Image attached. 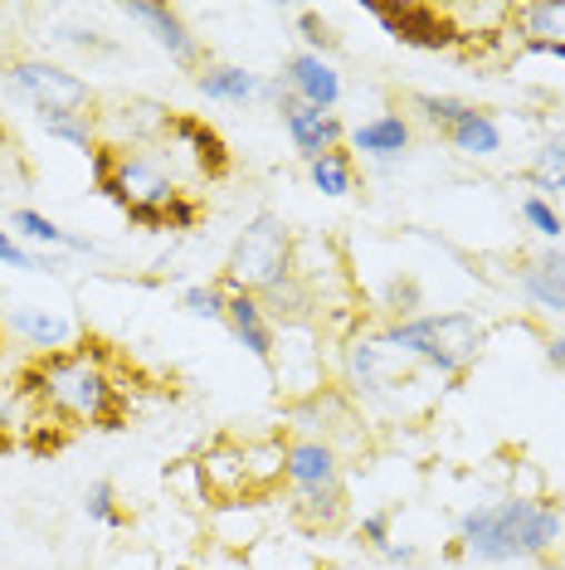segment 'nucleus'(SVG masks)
Returning a JSON list of instances; mask_svg holds the SVG:
<instances>
[{"label": "nucleus", "instance_id": "39448f33", "mask_svg": "<svg viewBox=\"0 0 565 570\" xmlns=\"http://www.w3.org/2000/svg\"><path fill=\"white\" fill-rule=\"evenodd\" d=\"M293 258H298V239H293L288 219L278 210H259L239 229L235 249L225 258V274L215 283H220L225 293L264 297L268 288H278L282 278H293Z\"/></svg>", "mask_w": 565, "mask_h": 570}, {"label": "nucleus", "instance_id": "c9c22d12", "mask_svg": "<svg viewBox=\"0 0 565 570\" xmlns=\"http://www.w3.org/2000/svg\"><path fill=\"white\" fill-rule=\"evenodd\" d=\"M380 556H385V561H395V566H409V561H415L419 551H415V547H385Z\"/></svg>", "mask_w": 565, "mask_h": 570}, {"label": "nucleus", "instance_id": "dca6fc26", "mask_svg": "<svg viewBox=\"0 0 565 570\" xmlns=\"http://www.w3.org/2000/svg\"><path fill=\"white\" fill-rule=\"evenodd\" d=\"M517 283H522V293L532 307H542V313H565V249H546V254L526 258Z\"/></svg>", "mask_w": 565, "mask_h": 570}, {"label": "nucleus", "instance_id": "473e14b6", "mask_svg": "<svg viewBox=\"0 0 565 570\" xmlns=\"http://www.w3.org/2000/svg\"><path fill=\"white\" fill-rule=\"evenodd\" d=\"M390 522H395V512H366L361 517V541L366 547H376V551L390 547Z\"/></svg>", "mask_w": 565, "mask_h": 570}, {"label": "nucleus", "instance_id": "f3484780", "mask_svg": "<svg viewBox=\"0 0 565 570\" xmlns=\"http://www.w3.org/2000/svg\"><path fill=\"white\" fill-rule=\"evenodd\" d=\"M282 127H288L293 147H298L307 161H317V157H323V151L341 147V137H346V127H341L337 112L307 108V102H298V108H293V112H282Z\"/></svg>", "mask_w": 565, "mask_h": 570}, {"label": "nucleus", "instance_id": "7ed1b4c3", "mask_svg": "<svg viewBox=\"0 0 565 570\" xmlns=\"http://www.w3.org/2000/svg\"><path fill=\"white\" fill-rule=\"evenodd\" d=\"M88 171H93V186L118 205L137 229H166V210L186 196V190H176V176L166 171V161L141 147L98 141V147L88 151Z\"/></svg>", "mask_w": 565, "mask_h": 570}, {"label": "nucleus", "instance_id": "bb28decb", "mask_svg": "<svg viewBox=\"0 0 565 570\" xmlns=\"http://www.w3.org/2000/svg\"><path fill=\"white\" fill-rule=\"evenodd\" d=\"M34 420H40V410H34L30 405V400H24V391H20V385H10V381H0V430H6V434H24V430H30V424Z\"/></svg>", "mask_w": 565, "mask_h": 570}, {"label": "nucleus", "instance_id": "6ab92c4d", "mask_svg": "<svg viewBox=\"0 0 565 570\" xmlns=\"http://www.w3.org/2000/svg\"><path fill=\"white\" fill-rule=\"evenodd\" d=\"M196 88L215 102H259L264 79L249 69H239V63H205L196 73Z\"/></svg>", "mask_w": 565, "mask_h": 570}, {"label": "nucleus", "instance_id": "f257e3e1", "mask_svg": "<svg viewBox=\"0 0 565 570\" xmlns=\"http://www.w3.org/2000/svg\"><path fill=\"white\" fill-rule=\"evenodd\" d=\"M112 366H118V352L98 336H83L79 346L30 356L16 385L59 430H122L127 385L112 375Z\"/></svg>", "mask_w": 565, "mask_h": 570}, {"label": "nucleus", "instance_id": "423d86ee", "mask_svg": "<svg viewBox=\"0 0 565 570\" xmlns=\"http://www.w3.org/2000/svg\"><path fill=\"white\" fill-rule=\"evenodd\" d=\"M6 79L40 118L44 112H83V118L93 112V88H88L79 73L59 69V63H49V59H16L6 69Z\"/></svg>", "mask_w": 565, "mask_h": 570}, {"label": "nucleus", "instance_id": "c756f323", "mask_svg": "<svg viewBox=\"0 0 565 570\" xmlns=\"http://www.w3.org/2000/svg\"><path fill=\"white\" fill-rule=\"evenodd\" d=\"M522 219H526V225H532L542 239H556V244L565 239V219H561V210H556L551 200H542V196H526V200H522Z\"/></svg>", "mask_w": 565, "mask_h": 570}, {"label": "nucleus", "instance_id": "cd10ccee", "mask_svg": "<svg viewBox=\"0 0 565 570\" xmlns=\"http://www.w3.org/2000/svg\"><path fill=\"white\" fill-rule=\"evenodd\" d=\"M83 512H88V522H102V527H127V512L118 508V488H112L108 478H98V483H88V492H83Z\"/></svg>", "mask_w": 565, "mask_h": 570}, {"label": "nucleus", "instance_id": "393cba45", "mask_svg": "<svg viewBox=\"0 0 565 570\" xmlns=\"http://www.w3.org/2000/svg\"><path fill=\"white\" fill-rule=\"evenodd\" d=\"M40 127H44L49 137L79 147V151H93L98 147V127H93V118H83V112H44Z\"/></svg>", "mask_w": 565, "mask_h": 570}, {"label": "nucleus", "instance_id": "412c9836", "mask_svg": "<svg viewBox=\"0 0 565 570\" xmlns=\"http://www.w3.org/2000/svg\"><path fill=\"white\" fill-rule=\"evenodd\" d=\"M10 332H20L30 346H40V352H63L69 346V322L44 313V307H16L10 313Z\"/></svg>", "mask_w": 565, "mask_h": 570}, {"label": "nucleus", "instance_id": "a878e982", "mask_svg": "<svg viewBox=\"0 0 565 570\" xmlns=\"http://www.w3.org/2000/svg\"><path fill=\"white\" fill-rule=\"evenodd\" d=\"M526 180H532L536 190H565V137H551L542 151H536L532 171H526Z\"/></svg>", "mask_w": 565, "mask_h": 570}, {"label": "nucleus", "instance_id": "2f4dec72", "mask_svg": "<svg viewBox=\"0 0 565 570\" xmlns=\"http://www.w3.org/2000/svg\"><path fill=\"white\" fill-rule=\"evenodd\" d=\"M298 30H303V40L313 45V55H331V49H337V35L327 30V20L317 16V10H298Z\"/></svg>", "mask_w": 565, "mask_h": 570}, {"label": "nucleus", "instance_id": "b1692460", "mask_svg": "<svg viewBox=\"0 0 565 570\" xmlns=\"http://www.w3.org/2000/svg\"><path fill=\"white\" fill-rule=\"evenodd\" d=\"M409 108H415L419 118L434 127V132H448V127H458L468 118V102L464 98H448V94H415V98H409Z\"/></svg>", "mask_w": 565, "mask_h": 570}, {"label": "nucleus", "instance_id": "aec40b11", "mask_svg": "<svg viewBox=\"0 0 565 570\" xmlns=\"http://www.w3.org/2000/svg\"><path fill=\"white\" fill-rule=\"evenodd\" d=\"M444 137H448V147L464 151V157H497V151H503V127L483 108H468V118L458 127H448Z\"/></svg>", "mask_w": 565, "mask_h": 570}, {"label": "nucleus", "instance_id": "6e6552de", "mask_svg": "<svg viewBox=\"0 0 565 570\" xmlns=\"http://www.w3.org/2000/svg\"><path fill=\"white\" fill-rule=\"evenodd\" d=\"M196 473H200V492L210 502H254V478H249V453H244L239 439H215V444L200 449L196 459Z\"/></svg>", "mask_w": 565, "mask_h": 570}, {"label": "nucleus", "instance_id": "f8f14e48", "mask_svg": "<svg viewBox=\"0 0 565 570\" xmlns=\"http://www.w3.org/2000/svg\"><path fill=\"white\" fill-rule=\"evenodd\" d=\"M282 79H288V88L298 94V102H307V108L331 112L341 102V73L331 69V59L313 55V49H303V55H293L282 63Z\"/></svg>", "mask_w": 565, "mask_h": 570}, {"label": "nucleus", "instance_id": "1a4fd4ad", "mask_svg": "<svg viewBox=\"0 0 565 570\" xmlns=\"http://www.w3.org/2000/svg\"><path fill=\"white\" fill-rule=\"evenodd\" d=\"M161 141L171 151H186L190 166L205 176V180H220L229 176V147H225V137L215 132L205 118H196V112H176L171 108V122H166V132Z\"/></svg>", "mask_w": 565, "mask_h": 570}, {"label": "nucleus", "instance_id": "e433bc0d", "mask_svg": "<svg viewBox=\"0 0 565 570\" xmlns=\"http://www.w3.org/2000/svg\"><path fill=\"white\" fill-rule=\"evenodd\" d=\"M16 444H20V439H16V434H6V430H0V459H6V453H10V449H16Z\"/></svg>", "mask_w": 565, "mask_h": 570}, {"label": "nucleus", "instance_id": "9d476101", "mask_svg": "<svg viewBox=\"0 0 565 570\" xmlns=\"http://www.w3.org/2000/svg\"><path fill=\"white\" fill-rule=\"evenodd\" d=\"M341 361H346V385L361 395H376V391H390V385L415 381V375L405 371V356H395L390 346L376 342V336H351Z\"/></svg>", "mask_w": 565, "mask_h": 570}, {"label": "nucleus", "instance_id": "4468645a", "mask_svg": "<svg viewBox=\"0 0 565 570\" xmlns=\"http://www.w3.org/2000/svg\"><path fill=\"white\" fill-rule=\"evenodd\" d=\"M225 327L235 332V342L244 346L249 356H259L264 366H274V322H268L264 303L254 293H225Z\"/></svg>", "mask_w": 565, "mask_h": 570}, {"label": "nucleus", "instance_id": "72a5a7b5", "mask_svg": "<svg viewBox=\"0 0 565 570\" xmlns=\"http://www.w3.org/2000/svg\"><path fill=\"white\" fill-rule=\"evenodd\" d=\"M196 219H200V200L181 196L171 210H166V229H196Z\"/></svg>", "mask_w": 565, "mask_h": 570}, {"label": "nucleus", "instance_id": "5701e85b", "mask_svg": "<svg viewBox=\"0 0 565 570\" xmlns=\"http://www.w3.org/2000/svg\"><path fill=\"white\" fill-rule=\"evenodd\" d=\"M10 229H16V235H24L30 244H49V249H79V254H93L98 244L93 239H83V235H69V229H59L54 219L49 215H40V210H16L10 215Z\"/></svg>", "mask_w": 565, "mask_h": 570}, {"label": "nucleus", "instance_id": "f704fd0d", "mask_svg": "<svg viewBox=\"0 0 565 570\" xmlns=\"http://www.w3.org/2000/svg\"><path fill=\"white\" fill-rule=\"evenodd\" d=\"M546 361L556 371H565V336H551V342H546Z\"/></svg>", "mask_w": 565, "mask_h": 570}, {"label": "nucleus", "instance_id": "4c0bfd02", "mask_svg": "<svg viewBox=\"0 0 565 570\" xmlns=\"http://www.w3.org/2000/svg\"><path fill=\"white\" fill-rule=\"evenodd\" d=\"M546 55H551V59H565V40H561L556 49H546Z\"/></svg>", "mask_w": 565, "mask_h": 570}, {"label": "nucleus", "instance_id": "7c9ffc66", "mask_svg": "<svg viewBox=\"0 0 565 570\" xmlns=\"http://www.w3.org/2000/svg\"><path fill=\"white\" fill-rule=\"evenodd\" d=\"M0 264H6V268H20V274H44V268H54V264H44L40 254L24 249V244L10 235V229H0Z\"/></svg>", "mask_w": 565, "mask_h": 570}, {"label": "nucleus", "instance_id": "a211bd4d", "mask_svg": "<svg viewBox=\"0 0 565 570\" xmlns=\"http://www.w3.org/2000/svg\"><path fill=\"white\" fill-rule=\"evenodd\" d=\"M351 147L366 151V157H376V161H385V166L400 161L405 147H409V118H400V112H380V118H370V122L356 127Z\"/></svg>", "mask_w": 565, "mask_h": 570}, {"label": "nucleus", "instance_id": "2eb2a0df", "mask_svg": "<svg viewBox=\"0 0 565 570\" xmlns=\"http://www.w3.org/2000/svg\"><path fill=\"white\" fill-rule=\"evenodd\" d=\"M507 24L522 40V49L532 55H546L565 40V0H522V6H507Z\"/></svg>", "mask_w": 565, "mask_h": 570}, {"label": "nucleus", "instance_id": "20e7f679", "mask_svg": "<svg viewBox=\"0 0 565 570\" xmlns=\"http://www.w3.org/2000/svg\"><path fill=\"white\" fill-rule=\"evenodd\" d=\"M376 342L439 375H468L487 346V327L473 313H419L395 317L390 327L376 332Z\"/></svg>", "mask_w": 565, "mask_h": 570}, {"label": "nucleus", "instance_id": "4be33fe9", "mask_svg": "<svg viewBox=\"0 0 565 570\" xmlns=\"http://www.w3.org/2000/svg\"><path fill=\"white\" fill-rule=\"evenodd\" d=\"M307 176H313V186L323 190V196L341 200V196H351L356 190V157L346 147H331L317 161H307Z\"/></svg>", "mask_w": 565, "mask_h": 570}, {"label": "nucleus", "instance_id": "c85d7f7f", "mask_svg": "<svg viewBox=\"0 0 565 570\" xmlns=\"http://www.w3.org/2000/svg\"><path fill=\"white\" fill-rule=\"evenodd\" d=\"M181 307H186L190 317L225 322V288H220V283H196V288L181 293Z\"/></svg>", "mask_w": 565, "mask_h": 570}, {"label": "nucleus", "instance_id": "9b49d317", "mask_svg": "<svg viewBox=\"0 0 565 570\" xmlns=\"http://www.w3.org/2000/svg\"><path fill=\"white\" fill-rule=\"evenodd\" d=\"M282 483L293 498L307 492H337L341 488V463L327 439H288V459H282Z\"/></svg>", "mask_w": 565, "mask_h": 570}, {"label": "nucleus", "instance_id": "0eeeda50", "mask_svg": "<svg viewBox=\"0 0 565 570\" xmlns=\"http://www.w3.org/2000/svg\"><path fill=\"white\" fill-rule=\"evenodd\" d=\"M370 16L390 40H400L409 49H458L464 45V24L454 10L444 6H370Z\"/></svg>", "mask_w": 565, "mask_h": 570}, {"label": "nucleus", "instance_id": "f03ea898", "mask_svg": "<svg viewBox=\"0 0 565 570\" xmlns=\"http://www.w3.org/2000/svg\"><path fill=\"white\" fill-rule=\"evenodd\" d=\"M561 541V512L532 498H507L493 508H473L458 522V556L487 566H507V561H536Z\"/></svg>", "mask_w": 565, "mask_h": 570}, {"label": "nucleus", "instance_id": "ddd939ff", "mask_svg": "<svg viewBox=\"0 0 565 570\" xmlns=\"http://www.w3.org/2000/svg\"><path fill=\"white\" fill-rule=\"evenodd\" d=\"M127 16L132 20H141L151 30V40H157L166 55H171L176 63H186V69H205V55H200V40L196 35L186 30V20L176 16L171 6H147V0H132V6H127Z\"/></svg>", "mask_w": 565, "mask_h": 570}]
</instances>
